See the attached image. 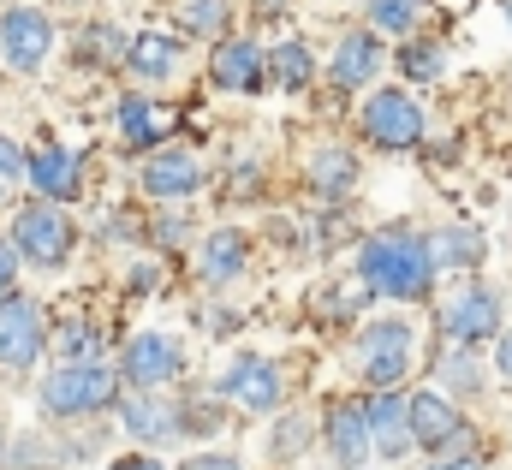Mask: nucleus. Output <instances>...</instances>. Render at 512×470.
Instances as JSON below:
<instances>
[{"instance_id":"nucleus-15","label":"nucleus","mask_w":512,"mask_h":470,"mask_svg":"<svg viewBox=\"0 0 512 470\" xmlns=\"http://www.w3.org/2000/svg\"><path fill=\"white\" fill-rule=\"evenodd\" d=\"M197 185H203V167H197L185 149H161V155L143 167V191H149V197H167V203H173V197H191Z\"/></svg>"},{"instance_id":"nucleus-16","label":"nucleus","mask_w":512,"mask_h":470,"mask_svg":"<svg viewBox=\"0 0 512 470\" xmlns=\"http://www.w3.org/2000/svg\"><path fill=\"white\" fill-rule=\"evenodd\" d=\"M114 405H120V417H126V435H137V441H173V435L185 429V411H179V405H161V399H149V393L114 399Z\"/></svg>"},{"instance_id":"nucleus-19","label":"nucleus","mask_w":512,"mask_h":470,"mask_svg":"<svg viewBox=\"0 0 512 470\" xmlns=\"http://www.w3.org/2000/svg\"><path fill=\"white\" fill-rule=\"evenodd\" d=\"M376 66H382V42L376 36H346L334 66H328V78H334V90H358V84L376 78Z\"/></svg>"},{"instance_id":"nucleus-30","label":"nucleus","mask_w":512,"mask_h":470,"mask_svg":"<svg viewBox=\"0 0 512 470\" xmlns=\"http://www.w3.org/2000/svg\"><path fill=\"white\" fill-rule=\"evenodd\" d=\"M370 18H376L382 30H411V24H417V0H376Z\"/></svg>"},{"instance_id":"nucleus-2","label":"nucleus","mask_w":512,"mask_h":470,"mask_svg":"<svg viewBox=\"0 0 512 470\" xmlns=\"http://www.w3.org/2000/svg\"><path fill=\"white\" fill-rule=\"evenodd\" d=\"M120 399V375L108 363H60L42 381V411L48 417H90Z\"/></svg>"},{"instance_id":"nucleus-18","label":"nucleus","mask_w":512,"mask_h":470,"mask_svg":"<svg viewBox=\"0 0 512 470\" xmlns=\"http://www.w3.org/2000/svg\"><path fill=\"white\" fill-rule=\"evenodd\" d=\"M245 256H251L245 233L221 227V233H209V238H203V250H197V268H203V280L227 286V280H239V274H245Z\"/></svg>"},{"instance_id":"nucleus-14","label":"nucleus","mask_w":512,"mask_h":470,"mask_svg":"<svg viewBox=\"0 0 512 470\" xmlns=\"http://www.w3.org/2000/svg\"><path fill=\"white\" fill-rule=\"evenodd\" d=\"M364 423H370V447L382 453V459H405L411 453V423H405V399L387 387L376 393V405L364 411Z\"/></svg>"},{"instance_id":"nucleus-12","label":"nucleus","mask_w":512,"mask_h":470,"mask_svg":"<svg viewBox=\"0 0 512 470\" xmlns=\"http://www.w3.org/2000/svg\"><path fill=\"white\" fill-rule=\"evenodd\" d=\"M262 72H268V60H262L256 42H221V48L209 54V78H215V90L251 96L256 84H262Z\"/></svg>"},{"instance_id":"nucleus-5","label":"nucleus","mask_w":512,"mask_h":470,"mask_svg":"<svg viewBox=\"0 0 512 470\" xmlns=\"http://www.w3.org/2000/svg\"><path fill=\"white\" fill-rule=\"evenodd\" d=\"M495 328H501V298L489 292V286H459L447 304H441V334L453 340V346H477V340H495Z\"/></svg>"},{"instance_id":"nucleus-7","label":"nucleus","mask_w":512,"mask_h":470,"mask_svg":"<svg viewBox=\"0 0 512 470\" xmlns=\"http://www.w3.org/2000/svg\"><path fill=\"white\" fill-rule=\"evenodd\" d=\"M48 346V328H42V310L30 298H0V369H30Z\"/></svg>"},{"instance_id":"nucleus-8","label":"nucleus","mask_w":512,"mask_h":470,"mask_svg":"<svg viewBox=\"0 0 512 470\" xmlns=\"http://www.w3.org/2000/svg\"><path fill=\"white\" fill-rule=\"evenodd\" d=\"M364 137H376L382 149H411L423 137V108L405 90H376L364 102Z\"/></svg>"},{"instance_id":"nucleus-36","label":"nucleus","mask_w":512,"mask_h":470,"mask_svg":"<svg viewBox=\"0 0 512 470\" xmlns=\"http://www.w3.org/2000/svg\"><path fill=\"white\" fill-rule=\"evenodd\" d=\"M429 470H483L477 459H447V465H429Z\"/></svg>"},{"instance_id":"nucleus-26","label":"nucleus","mask_w":512,"mask_h":470,"mask_svg":"<svg viewBox=\"0 0 512 470\" xmlns=\"http://www.w3.org/2000/svg\"><path fill=\"white\" fill-rule=\"evenodd\" d=\"M179 24L191 36H221L227 30V0H179Z\"/></svg>"},{"instance_id":"nucleus-37","label":"nucleus","mask_w":512,"mask_h":470,"mask_svg":"<svg viewBox=\"0 0 512 470\" xmlns=\"http://www.w3.org/2000/svg\"><path fill=\"white\" fill-rule=\"evenodd\" d=\"M256 6H286V0H256Z\"/></svg>"},{"instance_id":"nucleus-10","label":"nucleus","mask_w":512,"mask_h":470,"mask_svg":"<svg viewBox=\"0 0 512 470\" xmlns=\"http://www.w3.org/2000/svg\"><path fill=\"white\" fill-rule=\"evenodd\" d=\"M24 179H30V191H42L48 203H72V197H78V179H84V161H78L66 143H48V149H36V155L24 161Z\"/></svg>"},{"instance_id":"nucleus-33","label":"nucleus","mask_w":512,"mask_h":470,"mask_svg":"<svg viewBox=\"0 0 512 470\" xmlns=\"http://www.w3.org/2000/svg\"><path fill=\"white\" fill-rule=\"evenodd\" d=\"M495 369H501V375L512 381V328L501 334V340H495Z\"/></svg>"},{"instance_id":"nucleus-34","label":"nucleus","mask_w":512,"mask_h":470,"mask_svg":"<svg viewBox=\"0 0 512 470\" xmlns=\"http://www.w3.org/2000/svg\"><path fill=\"white\" fill-rule=\"evenodd\" d=\"M12 268H18V262H12V244H0V298H6V286H12Z\"/></svg>"},{"instance_id":"nucleus-32","label":"nucleus","mask_w":512,"mask_h":470,"mask_svg":"<svg viewBox=\"0 0 512 470\" xmlns=\"http://www.w3.org/2000/svg\"><path fill=\"white\" fill-rule=\"evenodd\" d=\"M185 470H245V465H239L233 453H197V459H191Z\"/></svg>"},{"instance_id":"nucleus-23","label":"nucleus","mask_w":512,"mask_h":470,"mask_svg":"<svg viewBox=\"0 0 512 470\" xmlns=\"http://www.w3.org/2000/svg\"><path fill=\"white\" fill-rule=\"evenodd\" d=\"M483 233H471V227H447V233H435L429 244V262H447V268H477L483 262Z\"/></svg>"},{"instance_id":"nucleus-35","label":"nucleus","mask_w":512,"mask_h":470,"mask_svg":"<svg viewBox=\"0 0 512 470\" xmlns=\"http://www.w3.org/2000/svg\"><path fill=\"white\" fill-rule=\"evenodd\" d=\"M114 470H161V459H120Z\"/></svg>"},{"instance_id":"nucleus-28","label":"nucleus","mask_w":512,"mask_h":470,"mask_svg":"<svg viewBox=\"0 0 512 470\" xmlns=\"http://www.w3.org/2000/svg\"><path fill=\"white\" fill-rule=\"evenodd\" d=\"M441 375H447V387H453V393H471V387L483 381V363L459 346L453 357H441Z\"/></svg>"},{"instance_id":"nucleus-6","label":"nucleus","mask_w":512,"mask_h":470,"mask_svg":"<svg viewBox=\"0 0 512 470\" xmlns=\"http://www.w3.org/2000/svg\"><path fill=\"white\" fill-rule=\"evenodd\" d=\"M48 48H54V24H48L42 6H12L0 18V54H6L12 72H36L48 60Z\"/></svg>"},{"instance_id":"nucleus-24","label":"nucleus","mask_w":512,"mask_h":470,"mask_svg":"<svg viewBox=\"0 0 512 470\" xmlns=\"http://www.w3.org/2000/svg\"><path fill=\"white\" fill-rule=\"evenodd\" d=\"M399 72L417 84H435L447 72V48L441 42H399Z\"/></svg>"},{"instance_id":"nucleus-4","label":"nucleus","mask_w":512,"mask_h":470,"mask_svg":"<svg viewBox=\"0 0 512 470\" xmlns=\"http://www.w3.org/2000/svg\"><path fill=\"white\" fill-rule=\"evenodd\" d=\"M358 363H364V381L387 393V387L405 375V363H411V322H405V316L370 322V328L358 334Z\"/></svg>"},{"instance_id":"nucleus-17","label":"nucleus","mask_w":512,"mask_h":470,"mask_svg":"<svg viewBox=\"0 0 512 470\" xmlns=\"http://www.w3.org/2000/svg\"><path fill=\"white\" fill-rule=\"evenodd\" d=\"M328 447H334V465L340 470H358L370 459V423H364L358 405H334V417H328Z\"/></svg>"},{"instance_id":"nucleus-9","label":"nucleus","mask_w":512,"mask_h":470,"mask_svg":"<svg viewBox=\"0 0 512 470\" xmlns=\"http://www.w3.org/2000/svg\"><path fill=\"white\" fill-rule=\"evenodd\" d=\"M179 369H185V352H179L173 334H137L126 346V357H120V375H126L131 387H143V393L167 387Z\"/></svg>"},{"instance_id":"nucleus-25","label":"nucleus","mask_w":512,"mask_h":470,"mask_svg":"<svg viewBox=\"0 0 512 470\" xmlns=\"http://www.w3.org/2000/svg\"><path fill=\"white\" fill-rule=\"evenodd\" d=\"M310 72H316V66H310V48H304V42H280V48H274V78H280V90H304Z\"/></svg>"},{"instance_id":"nucleus-27","label":"nucleus","mask_w":512,"mask_h":470,"mask_svg":"<svg viewBox=\"0 0 512 470\" xmlns=\"http://www.w3.org/2000/svg\"><path fill=\"white\" fill-rule=\"evenodd\" d=\"M78 54H84V60H96V66H108V60H126V36H120V30H108V24H90Z\"/></svg>"},{"instance_id":"nucleus-31","label":"nucleus","mask_w":512,"mask_h":470,"mask_svg":"<svg viewBox=\"0 0 512 470\" xmlns=\"http://www.w3.org/2000/svg\"><path fill=\"white\" fill-rule=\"evenodd\" d=\"M298 447H310V423H304V417H280V429H274V453L292 459Z\"/></svg>"},{"instance_id":"nucleus-20","label":"nucleus","mask_w":512,"mask_h":470,"mask_svg":"<svg viewBox=\"0 0 512 470\" xmlns=\"http://www.w3.org/2000/svg\"><path fill=\"white\" fill-rule=\"evenodd\" d=\"M310 185L322 197H352L358 191V155L352 149H316L310 155Z\"/></svg>"},{"instance_id":"nucleus-13","label":"nucleus","mask_w":512,"mask_h":470,"mask_svg":"<svg viewBox=\"0 0 512 470\" xmlns=\"http://www.w3.org/2000/svg\"><path fill=\"white\" fill-rule=\"evenodd\" d=\"M405 423H411V447H447L465 423L441 393H411L405 399Z\"/></svg>"},{"instance_id":"nucleus-29","label":"nucleus","mask_w":512,"mask_h":470,"mask_svg":"<svg viewBox=\"0 0 512 470\" xmlns=\"http://www.w3.org/2000/svg\"><path fill=\"white\" fill-rule=\"evenodd\" d=\"M18 179H24V155H18L12 137H0V209L18 197Z\"/></svg>"},{"instance_id":"nucleus-21","label":"nucleus","mask_w":512,"mask_h":470,"mask_svg":"<svg viewBox=\"0 0 512 470\" xmlns=\"http://www.w3.org/2000/svg\"><path fill=\"white\" fill-rule=\"evenodd\" d=\"M126 60L137 66V78H167V72L179 66V42L161 36V30H143V36L126 42Z\"/></svg>"},{"instance_id":"nucleus-38","label":"nucleus","mask_w":512,"mask_h":470,"mask_svg":"<svg viewBox=\"0 0 512 470\" xmlns=\"http://www.w3.org/2000/svg\"><path fill=\"white\" fill-rule=\"evenodd\" d=\"M0 447H6V435H0Z\"/></svg>"},{"instance_id":"nucleus-11","label":"nucleus","mask_w":512,"mask_h":470,"mask_svg":"<svg viewBox=\"0 0 512 470\" xmlns=\"http://www.w3.org/2000/svg\"><path fill=\"white\" fill-rule=\"evenodd\" d=\"M221 393L239 399L245 411H274L280 405V369L268 357H239L227 375H221Z\"/></svg>"},{"instance_id":"nucleus-22","label":"nucleus","mask_w":512,"mask_h":470,"mask_svg":"<svg viewBox=\"0 0 512 470\" xmlns=\"http://www.w3.org/2000/svg\"><path fill=\"white\" fill-rule=\"evenodd\" d=\"M120 131H126L131 149H155V143L167 137V114L149 108L143 96H126V102H120Z\"/></svg>"},{"instance_id":"nucleus-1","label":"nucleus","mask_w":512,"mask_h":470,"mask_svg":"<svg viewBox=\"0 0 512 470\" xmlns=\"http://www.w3.org/2000/svg\"><path fill=\"white\" fill-rule=\"evenodd\" d=\"M358 280L382 298H423L429 280H435V262H429V238L417 233H376L358 256Z\"/></svg>"},{"instance_id":"nucleus-3","label":"nucleus","mask_w":512,"mask_h":470,"mask_svg":"<svg viewBox=\"0 0 512 470\" xmlns=\"http://www.w3.org/2000/svg\"><path fill=\"white\" fill-rule=\"evenodd\" d=\"M72 221L54 209V203H30V209H18V221H12V250L18 256H30L36 268H60L66 256H72Z\"/></svg>"}]
</instances>
